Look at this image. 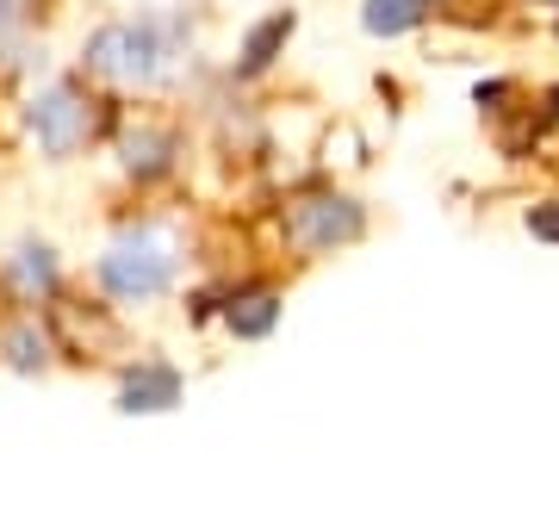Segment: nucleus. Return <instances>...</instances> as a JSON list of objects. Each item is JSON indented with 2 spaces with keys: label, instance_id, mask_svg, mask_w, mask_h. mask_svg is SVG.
Listing matches in <instances>:
<instances>
[{
  "label": "nucleus",
  "instance_id": "1",
  "mask_svg": "<svg viewBox=\"0 0 559 528\" xmlns=\"http://www.w3.org/2000/svg\"><path fill=\"white\" fill-rule=\"evenodd\" d=\"M87 69L119 87H150L162 82L180 57V20H112L87 38Z\"/></svg>",
  "mask_w": 559,
  "mask_h": 528
},
{
  "label": "nucleus",
  "instance_id": "2",
  "mask_svg": "<svg viewBox=\"0 0 559 528\" xmlns=\"http://www.w3.org/2000/svg\"><path fill=\"white\" fill-rule=\"evenodd\" d=\"M94 274H100V286L112 292V299H124V305L156 299V292H168V280H175V237H168L162 224L119 230V237L106 243V255H100Z\"/></svg>",
  "mask_w": 559,
  "mask_h": 528
},
{
  "label": "nucleus",
  "instance_id": "3",
  "mask_svg": "<svg viewBox=\"0 0 559 528\" xmlns=\"http://www.w3.org/2000/svg\"><path fill=\"white\" fill-rule=\"evenodd\" d=\"M25 124H32V137H38L44 156H75L81 143L94 137V100L75 82H50L44 94H32Z\"/></svg>",
  "mask_w": 559,
  "mask_h": 528
},
{
  "label": "nucleus",
  "instance_id": "4",
  "mask_svg": "<svg viewBox=\"0 0 559 528\" xmlns=\"http://www.w3.org/2000/svg\"><path fill=\"white\" fill-rule=\"evenodd\" d=\"M360 205L355 200H305L293 205V218H286V237L305 249V255H330V249L355 243L360 237Z\"/></svg>",
  "mask_w": 559,
  "mask_h": 528
},
{
  "label": "nucleus",
  "instance_id": "5",
  "mask_svg": "<svg viewBox=\"0 0 559 528\" xmlns=\"http://www.w3.org/2000/svg\"><path fill=\"white\" fill-rule=\"evenodd\" d=\"M175 405H180V373L168 361H143L124 373V386H119L124 417H150V410H175Z\"/></svg>",
  "mask_w": 559,
  "mask_h": 528
},
{
  "label": "nucleus",
  "instance_id": "6",
  "mask_svg": "<svg viewBox=\"0 0 559 528\" xmlns=\"http://www.w3.org/2000/svg\"><path fill=\"white\" fill-rule=\"evenodd\" d=\"M436 13V0H367L360 7V25L373 32V38H404L411 25H423Z\"/></svg>",
  "mask_w": 559,
  "mask_h": 528
},
{
  "label": "nucleus",
  "instance_id": "7",
  "mask_svg": "<svg viewBox=\"0 0 559 528\" xmlns=\"http://www.w3.org/2000/svg\"><path fill=\"white\" fill-rule=\"evenodd\" d=\"M7 280L20 286V299H44V292L57 286V255L44 243H20L13 262H7Z\"/></svg>",
  "mask_w": 559,
  "mask_h": 528
},
{
  "label": "nucleus",
  "instance_id": "8",
  "mask_svg": "<svg viewBox=\"0 0 559 528\" xmlns=\"http://www.w3.org/2000/svg\"><path fill=\"white\" fill-rule=\"evenodd\" d=\"M224 324L237 329L242 343H255V336H267V329L280 324V299L267 292V286H255V292H242V299H230V311H224Z\"/></svg>",
  "mask_w": 559,
  "mask_h": 528
},
{
  "label": "nucleus",
  "instance_id": "9",
  "mask_svg": "<svg viewBox=\"0 0 559 528\" xmlns=\"http://www.w3.org/2000/svg\"><path fill=\"white\" fill-rule=\"evenodd\" d=\"M286 38H293V13H274V20H261L255 32H249V38H242V75H261V69H267V62L280 57V50H286Z\"/></svg>",
  "mask_w": 559,
  "mask_h": 528
},
{
  "label": "nucleus",
  "instance_id": "10",
  "mask_svg": "<svg viewBox=\"0 0 559 528\" xmlns=\"http://www.w3.org/2000/svg\"><path fill=\"white\" fill-rule=\"evenodd\" d=\"M168 149H175V137L138 131V137H124V168H131V175H162V168H168Z\"/></svg>",
  "mask_w": 559,
  "mask_h": 528
},
{
  "label": "nucleus",
  "instance_id": "11",
  "mask_svg": "<svg viewBox=\"0 0 559 528\" xmlns=\"http://www.w3.org/2000/svg\"><path fill=\"white\" fill-rule=\"evenodd\" d=\"M7 367H20V373H38L44 361H50V343H44V329L20 324V329H7Z\"/></svg>",
  "mask_w": 559,
  "mask_h": 528
},
{
  "label": "nucleus",
  "instance_id": "12",
  "mask_svg": "<svg viewBox=\"0 0 559 528\" xmlns=\"http://www.w3.org/2000/svg\"><path fill=\"white\" fill-rule=\"evenodd\" d=\"M25 38V0H0V62L20 50Z\"/></svg>",
  "mask_w": 559,
  "mask_h": 528
},
{
  "label": "nucleus",
  "instance_id": "13",
  "mask_svg": "<svg viewBox=\"0 0 559 528\" xmlns=\"http://www.w3.org/2000/svg\"><path fill=\"white\" fill-rule=\"evenodd\" d=\"M528 230L547 237V243H559V205H535V212H528Z\"/></svg>",
  "mask_w": 559,
  "mask_h": 528
},
{
  "label": "nucleus",
  "instance_id": "14",
  "mask_svg": "<svg viewBox=\"0 0 559 528\" xmlns=\"http://www.w3.org/2000/svg\"><path fill=\"white\" fill-rule=\"evenodd\" d=\"M554 112H559V87H554Z\"/></svg>",
  "mask_w": 559,
  "mask_h": 528
}]
</instances>
